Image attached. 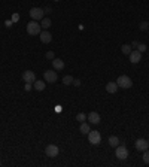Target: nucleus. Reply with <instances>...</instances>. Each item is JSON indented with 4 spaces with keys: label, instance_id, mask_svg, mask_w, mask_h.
Wrapping results in <instances>:
<instances>
[{
    "label": "nucleus",
    "instance_id": "1",
    "mask_svg": "<svg viewBox=\"0 0 149 167\" xmlns=\"http://www.w3.org/2000/svg\"><path fill=\"white\" fill-rule=\"evenodd\" d=\"M42 31V27L41 24H39V21H30V23H27V33L30 34V36H37V34H41Z\"/></svg>",
    "mask_w": 149,
    "mask_h": 167
},
{
    "label": "nucleus",
    "instance_id": "2",
    "mask_svg": "<svg viewBox=\"0 0 149 167\" xmlns=\"http://www.w3.org/2000/svg\"><path fill=\"white\" fill-rule=\"evenodd\" d=\"M116 84H118V87H119V88L127 90V88H131L133 81H131V78H128L127 75H121V76L116 79Z\"/></svg>",
    "mask_w": 149,
    "mask_h": 167
},
{
    "label": "nucleus",
    "instance_id": "3",
    "mask_svg": "<svg viewBox=\"0 0 149 167\" xmlns=\"http://www.w3.org/2000/svg\"><path fill=\"white\" fill-rule=\"evenodd\" d=\"M28 14L31 16V20H34V21H42L45 18V11L42 8H31Z\"/></svg>",
    "mask_w": 149,
    "mask_h": 167
},
{
    "label": "nucleus",
    "instance_id": "4",
    "mask_svg": "<svg viewBox=\"0 0 149 167\" xmlns=\"http://www.w3.org/2000/svg\"><path fill=\"white\" fill-rule=\"evenodd\" d=\"M115 149H116V151H115V155H116L118 160H127V158H128V149H127L125 145H118Z\"/></svg>",
    "mask_w": 149,
    "mask_h": 167
},
{
    "label": "nucleus",
    "instance_id": "5",
    "mask_svg": "<svg viewBox=\"0 0 149 167\" xmlns=\"http://www.w3.org/2000/svg\"><path fill=\"white\" fill-rule=\"evenodd\" d=\"M88 140H90L91 145H100V142H101V134H100L97 130H91V131L88 133Z\"/></svg>",
    "mask_w": 149,
    "mask_h": 167
},
{
    "label": "nucleus",
    "instance_id": "6",
    "mask_svg": "<svg viewBox=\"0 0 149 167\" xmlns=\"http://www.w3.org/2000/svg\"><path fill=\"white\" fill-rule=\"evenodd\" d=\"M43 78H45V82H49V84L57 82V79H58L57 72H54V70H45L43 72Z\"/></svg>",
    "mask_w": 149,
    "mask_h": 167
},
{
    "label": "nucleus",
    "instance_id": "7",
    "mask_svg": "<svg viewBox=\"0 0 149 167\" xmlns=\"http://www.w3.org/2000/svg\"><path fill=\"white\" fill-rule=\"evenodd\" d=\"M58 152H60L58 146H57V145H52V143H49V145L45 148V154H46L48 157H51V158L57 157V155H58Z\"/></svg>",
    "mask_w": 149,
    "mask_h": 167
},
{
    "label": "nucleus",
    "instance_id": "8",
    "mask_svg": "<svg viewBox=\"0 0 149 167\" xmlns=\"http://www.w3.org/2000/svg\"><path fill=\"white\" fill-rule=\"evenodd\" d=\"M134 146H136V149H137V151L145 152V151L149 148V142L146 139H137L134 142Z\"/></svg>",
    "mask_w": 149,
    "mask_h": 167
},
{
    "label": "nucleus",
    "instance_id": "9",
    "mask_svg": "<svg viewBox=\"0 0 149 167\" xmlns=\"http://www.w3.org/2000/svg\"><path fill=\"white\" fill-rule=\"evenodd\" d=\"M23 79H24V82L33 84L36 81V75H34V72H31V70H26V72H23Z\"/></svg>",
    "mask_w": 149,
    "mask_h": 167
},
{
    "label": "nucleus",
    "instance_id": "10",
    "mask_svg": "<svg viewBox=\"0 0 149 167\" xmlns=\"http://www.w3.org/2000/svg\"><path fill=\"white\" fill-rule=\"evenodd\" d=\"M128 57H130V61H131L133 64H137V63L142 60V52H139L137 49H133Z\"/></svg>",
    "mask_w": 149,
    "mask_h": 167
},
{
    "label": "nucleus",
    "instance_id": "11",
    "mask_svg": "<svg viewBox=\"0 0 149 167\" xmlns=\"http://www.w3.org/2000/svg\"><path fill=\"white\" fill-rule=\"evenodd\" d=\"M87 119L90 121V124H98L101 119H100V115L97 113V112H90L88 113V116H87Z\"/></svg>",
    "mask_w": 149,
    "mask_h": 167
},
{
    "label": "nucleus",
    "instance_id": "12",
    "mask_svg": "<svg viewBox=\"0 0 149 167\" xmlns=\"http://www.w3.org/2000/svg\"><path fill=\"white\" fill-rule=\"evenodd\" d=\"M39 37H41L42 43H49V42L52 41V36H51V33H49L48 30H43V31H41Z\"/></svg>",
    "mask_w": 149,
    "mask_h": 167
},
{
    "label": "nucleus",
    "instance_id": "13",
    "mask_svg": "<svg viewBox=\"0 0 149 167\" xmlns=\"http://www.w3.org/2000/svg\"><path fill=\"white\" fill-rule=\"evenodd\" d=\"M118 88H119V87H118V84L116 82H108L106 84V91L110 93V94H115V93L118 91Z\"/></svg>",
    "mask_w": 149,
    "mask_h": 167
},
{
    "label": "nucleus",
    "instance_id": "14",
    "mask_svg": "<svg viewBox=\"0 0 149 167\" xmlns=\"http://www.w3.org/2000/svg\"><path fill=\"white\" fill-rule=\"evenodd\" d=\"M52 66H54V70H63L64 69V61L60 60V58H54L52 60Z\"/></svg>",
    "mask_w": 149,
    "mask_h": 167
},
{
    "label": "nucleus",
    "instance_id": "15",
    "mask_svg": "<svg viewBox=\"0 0 149 167\" xmlns=\"http://www.w3.org/2000/svg\"><path fill=\"white\" fill-rule=\"evenodd\" d=\"M45 87H46L45 81H37V79H36V81L33 82V88H34V90H37V91H43V90H45Z\"/></svg>",
    "mask_w": 149,
    "mask_h": 167
},
{
    "label": "nucleus",
    "instance_id": "16",
    "mask_svg": "<svg viewBox=\"0 0 149 167\" xmlns=\"http://www.w3.org/2000/svg\"><path fill=\"white\" fill-rule=\"evenodd\" d=\"M119 143H121V142H119V139H118L116 136H110V137H109V145H110L112 148H116Z\"/></svg>",
    "mask_w": 149,
    "mask_h": 167
},
{
    "label": "nucleus",
    "instance_id": "17",
    "mask_svg": "<svg viewBox=\"0 0 149 167\" xmlns=\"http://www.w3.org/2000/svg\"><path fill=\"white\" fill-rule=\"evenodd\" d=\"M79 130H81L82 134H88V133L91 131V128H90V124H87V123H81V127H79Z\"/></svg>",
    "mask_w": 149,
    "mask_h": 167
},
{
    "label": "nucleus",
    "instance_id": "18",
    "mask_svg": "<svg viewBox=\"0 0 149 167\" xmlns=\"http://www.w3.org/2000/svg\"><path fill=\"white\" fill-rule=\"evenodd\" d=\"M41 27L45 28V30H48V28L51 27V20H49V18H43L41 21Z\"/></svg>",
    "mask_w": 149,
    "mask_h": 167
},
{
    "label": "nucleus",
    "instance_id": "19",
    "mask_svg": "<svg viewBox=\"0 0 149 167\" xmlns=\"http://www.w3.org/2000/svg\"><path fill=\"white\" fill-rule=\"evenodd\" d=\"M122 54H125V55H130V52L133 51L131 49V45H122Z\"/></svg>",
    "mask_w": 149,
    "mask_h": 167
},
{
    "label": "nucleus",
    "instance_id": "20",
    "mask_svg": "<svg viewBox=\"0 0 149 167\" xmlns=\"http://www.w3.org/2000/svg\"><path fill=\"white\" fill-rule=\"evenodd\" d=\"M63 84H64V85H72V84H73V76H70V75L64 76V78H63Z\"/></svg>",
    "mask_w": 149,
    "mask_h": 167
},
{
    "label": "nucleus",
    "instance_id": "21",
    "mask_svg": "<svg viewBox=\"0 0 149 167\" xmlns=\"http://www.w3.org/2000/svg\"><path fill=\"white\" fill-rule=\"evenodd\" d=\"M85 119H87V115L85 113H78L76 115V121H79V123H85Z\"/></svg>",
    "mask_w": 149,
    "mask_h": 167
},
{
    "label": "nucleus",
    "instance_id": "22",
    "mask_svg": "<svg viewBox=\"0 0 149 167\" xmlns=\"http://www.w3.org/2000/svg\"><path fill=\"white\" fill-rule=\"evenodd\" d=\"M146 48H148V46H146L145 43H139V46H137V51H139V52H145V51H146Z\"/></svg>",
    "mask_w": 149,
    "mask_h": 167
},
{
    "label": "nucleus",
    "instance_id": "23",
    "mask_svg": "<svg viewBox=\"0 0 149 167\" xmlns=\"http://www.w3.org/2000/svg\"><path fill=\"white\" fill-rule=\"evenodd\" d=\"M143 161H145L146 164H149V151H148V149H146L145 154H143Z\"/></svg>",
    "mask_w": 149,
    "mask_h": 167
},
{
    "label": "nucleus",
    "instance_id": "24",
    "mask_svg": "<svg viewBox=\"0 0 149 167\" xmlns=\"http://www.w3.org/2000/svg\"><path fill=\"white\" fill-rule=\"evenodd\" d=\"M54 52H52V51H48V52H46V58H48V60H54Z\"/></svg>",
    "mask_w": 149,
    "mask_h": 167
},
{
    "label": "nucleus",
    "instance_id": "25",
    "mask_svg": "<svg viewBox=\"0 0 149 167\" xmlns=\"http://www.w3.org/2000/svg\"><path fill=\"white\" fill-rule=\"evenodd\" d=\"M146 28H149L148 23H145V21H143V23H140V30H146Z\"/></svg>",
    "mask_w": 149,
    "mask_h": 167
},
{
    "label": "nucleus",
    "instance_id": "26",
    "mask_svg": "<svg viewBox=\"0 0 149 167\" xmlns=\"http://www.w3.org/2000/svg\"><path fill=\"white\" fill-rule=\"evenodd\" d=\"M20 20V14H14L12 15V23H16Z\"/></svg>",
    "mask_w": 149,
    "mask_h": 167
},
{
    "label": "nucleus",
    "instance_id": "27",
    "mask_svg": "<svg viewBox=\"0 0 149 167\" xmlns=\"http://www.w3.org/2000/svg\"><path fill=\"white\" fill-rule=\"evenodd\" d=\"M5 26H6V27H11V26H12V20H8V21H5Z\"/></svg>",
    "mask_w": 149,
    "mask_h": 167
},
{
    "label": "nucleus",
    "instance_id": "28",
    "mask_svg": "<svg viewBox=\"0 0 149 167\" xmlns=\"http://www.w3.org/2000/svg\"><path fill=\"white\" fill-rule=\"evenodd\" d=\"M24 88H26V91H30L33 87H31V84H27V82H26V87H24Z\"/></svg>",
    "mask_w": 149,
    "mask_h": 167
},
{
    "label": "nucleus",
    "instance_id": "29",
    "mask_svg": "<svg viewBox=\"0 0 149 167\" xmlns=\"http://www.w3.org/2000/svg\"><path fill=\"white\" fill-rule=\"evenodd\" d=\"M73 84H75L76 87H79V85H81V81H79V79H73Z\"/></svg>",
    "mask_w": 149,
    "mask_h": 167
},
{
    "label": "nucleus",
    "instance_id": "30",
    "mask_svg": "<svg viewBox=\"0 0 149 167\" xmlns=\"http://www.w3.org/2000/svg\"><path fill=\"white\" fill-rule=\"evenodd\" d=\"M137 46H139V42L137 41H134L133 43H131V48H137Z\"/></svg>",
    "mask_w": 149,
    "mask_h": 167
},
{
    "label": "nucleus",
    "instance_id": "31",
    "mask_svg": "<svg viewBox=\"0 0 149 167\" xmlns=\"http://www.w3.org/2000/svg\"><path fill=\"white\" fill-rule=\"evenodd\" d=\"M55 111H57V112H61V106H60V105H58V106H55Z\"/></svg>",
    "mask_w": 149,
    "mask_h": 167
},
{
    "label": "nucleus",
    "instance_id": "32",
    "mask_svg": "<svg viewBox=\"0 0 149 167\" xmlns=\"http://www.w3.org/2000/svg\"><path fill=\"white\" fill-rule=\"evenodd\" d=\"M0 166H2V160H0Z\"/></svg>",
    "mask_w": 149,
    "mask_h": 167
},
{
    "label": "nucleus",
    "instance_id": "33",
    "mask_svg": "<svg viewBox=\"0 0 149 167\" xmlns=\"http://www.w3.org/2000/svg\"><path fill=\"white\" fill-rule=\"evenodd\" d=\"M54 2H58V0H54Z\"/></svg>",
    "mask_w": 149,
    "mask_h": 167
}]
</instances>
